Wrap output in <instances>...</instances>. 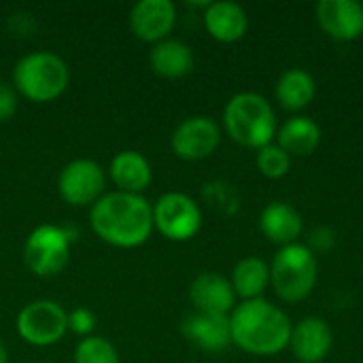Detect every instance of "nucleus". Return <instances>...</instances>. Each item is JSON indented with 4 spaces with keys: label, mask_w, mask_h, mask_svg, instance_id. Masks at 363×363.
I'll list each match as a JSON object with an SVG mask.
<instances>
[{
    "label": "nucleus",
    "mask_w": 363,
    "mask_h": 363,
    "mask_svg": "<svg viewBox=\"0 0 363 363\" xmlns=\"http://www.w3.org/2000/svg\"><path fill=\"white\" fill-rule=\"evenodd\" d=\"M334 347V334L325 319L304 317L291 330L289 349L294 357L302 363H321Z\"/></svg>",
    "instance_id": "ddd939ff"
},
{
    "label": "nucleus",
    "mask_w": 363,
    "mask_h": 363,
    "mask_svg": "<svg viewBox=\"0 0 363 363\" xmlns=\"http://www.w3.org/2000/svg\"><path fill=\"white\" fill-rule=\"evenodd\" d=\"M259 230L262 234L281 247L298 242L304 232V221L298 208L287 202H270L259 215Z\"/></svg>",
    "instance_id": "dca6fc26"
},
{
    "label": "nucleus",
    "mask_w": 363,
    "mask_h": 363,
    "mask_svg": "<svg viewBox=\"0 0 363 363\" xmlns=\"http://www.w3.org/2000/svg\"><path fill=\"white\" fill-rule=\"evenodd\" d=\"M223 128L234 143L255 151L274 143L279 132L272 104L257 91H240L228 100Z\"/></svg>",
    "instance_id": "7ed1b4c3"
},
{
    "label": "nucleus",
    "mask_w": 363,
    "mask_h": 363,
    "mask_svg": "<svg viewBox=\"0 0 363 363\" xmlns=\"http://www.w3.org/2000/svg\"><path fill=\"white\" fill-rule=\"evenodd\" d=\"M68 330L81 338H89L91 332L96 330V315L85 306L72 308L68 313Z\"/></svg>",
    "instance_id": "393cba45"
},
{
    "label": "nucleus",
    "mask_w": 363,
    "mask_h": 363,
    "mask_svg": "<svg viewBox=\"0 0 363 363\" xmlns=\"http://www.w3.org/2000/svg\"><path fill=\"white\" fill-rule=\"evenodd\" d=\"M94 234L117 249H136L153 234V204L145 196L108 191L89 208Z\"/></svg>",
    "instance_id": "f257e3e1"
},
{
    "label": "nucleus",
    "mask_w": 363,
    "mask_h": 363,
    "mask_svg": "<svg viewBox=\"0 0 363 363\" xmlns=\"http://www.w3.org/2000/svg\"><path fill=\"white\" fill-rule=\"evenodd\" d=\"M153 228L168 240H191L202 228V211L187 194L168 191L153 204Z\"/></svg>",
    "instance_id": "6e6552de"
},
{
    "label": "nucleus",
    "mask_w": 363,
    "mask_h": 363,
    "mask_svg": "<svg viewBox=\"0 0 363 363\" xmlns=\"http://www.w3.org/2000/svg\"><path fill=\"white\" fill-rule=\"evenodd\" d=\"M319 277L317 255L302 242L281 247L270 264V285L274 294L289 304L306 300Z\"/></svg>",
    "instance_id": "39448f33"
},
{
    "label": "nucleus",
    "mask_w": 363,
    "mask_h": 363,
    "mask_svg": "<svg viewBox=\"0 0 363 363\" xmlns=\"http://www.w3.org/2000/svg\"><path fill=\"white\" fill-rule=\"evenodd\" d=\"M72 238L68 230L51 223H43L30 232L23 245V262L36 277L60 274L70 259Z\"/></svg>",
    "instance_id": "423d86ee"
},
{
    "label": "nucleus",
    "mask_w": 363,
    "mask_h": 363,
    "mask_svg": "<svg viewBox=\"0 0 363 363\" xmlns=\"http://www.w3.org/2000/svg\"><path fill=\"white\" fill-rule=\"evenodd\" d=\"M336 245V232L328 225H317L311 234H308V242L306 247L317 255V253H328L330 249H334Z\"/></svg>",
    "instance_id": "a878e982"
},
{
    "label": "nucleus",
    "mask_w": 363,
    "mask_h": 363,
    "mask_svg": "<svg viewBox=\"0 0 363 363\" xmlns=\"http://www.w3.org/2000/svg\"><path fill=\"white\" fill-rule=\"evenodd\" d=\"M74 363H121V359L113 342L102 336H89L77 345Z\"/></svg>",
    "instance_id": "5701e85b"
},
{
    "label": "nucleus",
    "mask_w": 363,
    "mask_h": 363,
    "mask_svg": "<svg viewBox=\"0 0 363 363\" xmlns=\"http://www.w3.org/2000/svg\"><path fill=\"white\" fill-rule=\"evenodd\" d=\"M0 363H9V355H6V349H4L2 340H0Z\"/></svg>",
    "instance_id": "cd10ccee"
},
{
    "label": "nucleus",
    "mask_w": 363,
    "mask_h": 363,
    "mask_svg": "<svg viewBox=\"0 0 363 363\" xmlns=\"http://www.w3.org/2000/svg\"><path fill=\"white\" fill-rule=\"evenodd\" d=\"M255 166L266 179H283L291 168V155L277 143H270L255 153Z\"/></svg>",
    "instance_id": "b1692460"
},
{
    "label": "nucleus",
    "mask_w": 363,
    "mask_h": 363,
    "mask_svg": "<svg viewBox=\"0 0 363 363\" xmlns=\"http://www.w3.org/2000/svg\"><path fill=\"white\" fill-rule=\"evenodd\" d=\"M17 104H19V94L13 87V83L0 81V121L13 119V115L17 113Z\"/></svg>",
    "instance_id": "bb28decb"
},
{
    "label": "nucleus",
    "mask_w": 363,
    "mask_h": 363,
    "mask_svg": "<svg viewBox=\"0 0 363 363\" xmlns=\"http://www.w3.org/2000/svg\"><path fill=\"white\" fill-rule=\"evenodd\" d=\"M108 174H111L113 183L117 185V191L138 194V196H143V191L153 181V168H151L149 160L143 153L132 151V149L119 151L111 160Z\"/></svg>",
    "instance_id": "a211bd4d"
},
{
    "label": "nucleus",
    "mask_w": 363,
    "mask_h": 363,
    "mask_svg": "<svg viewBox=\"0 0 363 363\" xmlns=\"http://www.w3.org/2000/svg\"><path fill=\"white\" fill-rule=\"evenodd\" d=\"M183 336L206 353H221L232 345V330L228 315L191 313L181 323Z\"/></svg>",
    "instance_id": "2eb2a0df"
},
{
    "label": "nucleus",
    "mask_w": 363,
    "mask_h": 363,
    "mask_svg": "<svg viewBox=\"0 0 363 363\" xmlns=\"http://www.w3.org/2000/svg\"><path fill=\"white\" fill-rule=\"evenodd\" d=\"M149 64L151 70L162 79H183L194 70L196 57L187 43L168 36L153 45L149 53Z\"/></svg>",
    "instance_id": "6ab92c4d"
},
{
    "label": "nucleus",
    "mask_w": 363,
    "mask_h": 363,
    "mask_svg": "<svg viewBox=\"0 0 363 363\" xmlns=\"http://www.w3.org/2000/svg\"><path fill=\"white\" fill-rule=\"evenodd\" d=\"M70 83L68 64L51 51L23 55L13 68V87L26 100L45 104L60 98Z\"/></svg>",
    "instance_id": "20e7f679"
},
{
    "label": "nucleus",
    "mask_w": 363,
    "mask_h": 363,
    "mask_svg": "<svg viewBox=\"0 0 363 363\" xmlns=\"http://www.w3.org/2000/svg\"><path fill=\"white\" fill-rule=\"evenodd\" d=\"M130 30L145 43L168 38L177 23V6L170 0H140L130 11Z\"/></svg>",
    "instance_id": "9b49d317"
},
{
    "label": "nucleus",
    "mask_w": 363,
    "mask_h": 363,
    "mask_svg": "<svg viewBox=\"0 0 363 363\" xmlns=\"http://www.w3.org/2000/svg\"><path fill=\"white\" fill-rule=\"evenodd\" d=\"M57 191L66 204L91 208L106 194V174L94 160H72L57 177Z\"/></svg>",
    "instance_id": "1a4fd4ad"
},
{
    "label": "nucleus",
    "mask_w": 363,
    "mask_h": 363,
    "mask_svg": "<svg viewBox=\"0 0 363 363\" xmlns=\"http://www.w3.org/2000/svg\"><path fill=\"white\" fill-rule=\"evenodd\" d=\"M204 28L219 43H236L249 30L247 11L230 0L208 2L204 11Z\"/></svg>",
    "instance_id": "f3484780"
},
{
    "label": "nucleus",
    "mask_w": 363,
    "mask_h": 363,
    "mask_svg": "<svg viewBox=\"0 0 363 363\" xmlns=\"http://www.w3.org/2000/svg\"><path fill=\"white\" fill-rule=\"evenodd\" d=\"M232 345L245 353L270 357L289 347L291 321L272 302L257 298L236 304L230 315Z\"/></svg>",
    "instance_id": "f03ea898"
},
{
    "label": "nucleus",
    "mask_w": 363,
    "mask_h": 363,
    "mask_svg": "<svg viewBox=\"0 0 363 363\" xmlns=\"http://www.w3.org/2000/svg\"><path fill=\"white\" fill-rule=\"evenodd\" d=\"M230 283L234 287L236 298H240L242 302L257 300L264 296L266 287L270 285V266L255 255L242 257L234 266Z\"/></svg>",
    "instance_id": "4be33fe9"
},
{
    "label": "nucleus",
    "mask_w": 363,
    "mask_h": 363,
    "mask_svg": "<svg viewBox=\"0 0 363 363\" xmlns=\"http://www.w3.org/2000/svg\"><path fill=\"white\" fill-rule=\"evenodd\" d=\"M317 21L336 40H355L363 34V6L357 0H321Z\"/></svg>",
    "instance_id": "4468645a"
},
{
    "label": "nucleus",
    "mask_w": 363,
    "mask_h": 363,
    "mask_svg": "<svg viewBox=\"0 0 363 363\" xmlns=\"http://www.w3.org/2000/svg\"><path fill=\"white\" fill-rule=\"evenodd\" d=\"M236 294L230 279L217 272H200L189 285V302L196 313L208 315H232L236 308Z\"/></svg>",
    "instance_id": "f8f14e48"
},
{
    "label": "nucleus",
    "mask_w": 363,
    "mask_h": 363,
    "mask_svg": "<svg viewBox=\"0 0 363 363\" xmlns=\"http://www.w3.org/2000/svg\"><path fill=\"white\" fill-rule=\"evenodd\" d=\"M317 96V83L315 77L304 70V68H289L285 70L277 85H274V98L277 102L289 111V113H300L306 106H311V102Z\"/></svg>",
    "instance_id": "412c9836"
},
{
    "label": "nucleus",
    "mask_w": 363,
    "mask_h": 363,
    "mask_svg": "<svg viewBox=\"0 0 363 363\" xmlns=\"http://www.w3.org/2000/svg\"><path fill=\"white\" fill-rule=\"evenodd\" d=\"M274 143L291 157H308L321 145V128L315 119L296 115L279 128Z\"/></svg>",
    "instance_id": "aec40b11"
},
{
    "label": "nucleus",
    "mask_w": 363,
    "mask_h": 363,
    "mask_svg": "<svg viewBox=\"0 0 363 363\" xmlns=\"http://www.w3.org/2000/svg\"><path fill=\"white\" fill-rule=\"evenodd\" d=\"M30 363H34V362H30Z\"/></svg>",
    "instance_id": "c85d7f7f"
},
{
    "label": "nucleus",
    "mask_w": 363,
    "mask_h": 363,
    "mask_svg": "<svg viewBox=\"0 0 363 363\" xmlns=\"http://www.w3.org/2000/svg\"><path fill=\"white\" fill-rule=\"evenodd\" d=\"M17 334L30 347L57 345L68 332V313L53 300L26 304L17 315Z\"/></svg>",
    "instance_id": "0eeeda50"
},
{
    "label": "nucleus",
    "mask_w": 363,
    "mask_h": 363,
    "mask_svg": "<svg viewBox=\"0 0 363 363\" xmlns=\"http://www.w3.org/2000/svg\"><path fill=\"white\" fill-rule=\"evenodd\" d=\"M221 143V128L213 117L206 115H196L183 119L172 136H170V147L179 160L185 162H200L211 157Z\"/></svg>",
    "instance_id": "9d476101"
}]
</instances>
